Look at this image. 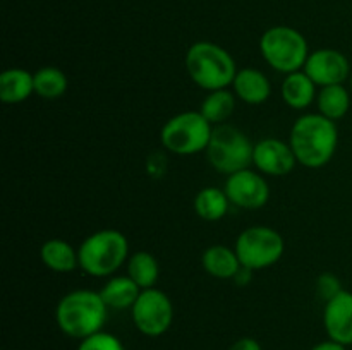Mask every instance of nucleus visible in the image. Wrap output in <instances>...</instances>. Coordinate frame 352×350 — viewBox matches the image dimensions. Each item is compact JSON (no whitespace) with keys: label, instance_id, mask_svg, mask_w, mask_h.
<instances>
[{"label":"nucleus","instance_id":"nucleus-1","mask_svg":"<svg viewBox=\"0 0 352 350\" xmlns=\"http://www.w3.org/2000/svg\"><path fill=\"white\" fill-rule=\"evenodd\" d=\"M289 144L298 163L306 168H322L332 161L339 146V129L333 120L316 113H305L292 124Z\"/></svg>","mask_w":352,"mask_h":350},{"label":"nucleus","instance_id":"nucleus-2","mask_svg":"<svg viewBox=\"0 0 352 350\" xmlns=\"http://www.w3.org/2000/svg\"><path fill=\"white\" fill-rule=\"evenodd\" d=\"M109 307L100 292L72 290L58 301L55 321L62 333L71 338L85 340L102 331Z\"/></svg>","mask_w":352,"mask_h":350},{"label":"nucleus","instance_id":"nucleus-3","mask_svg":"<svg viewBox=\"0 0 352 350\" xmlns=\"http://www.w3.org/2000/svg\"><path fill=\"white\" fill-rule=\"evenodd\" d=\"M186 71L196 86L217 91L232 86L239 69L223 47L212 41H196L186 54Z\"/></svg>","mask_w":352,"mask_h":350},{"label":"nucleus","instance_id":"nucleus-4","mask_svg":"<svg viewBox=\"0 0 352 350\" xmlns=\"http://www.w3.org/2000/svg\"><path fill=\"white\" fill-rule=\"evenodd\" d=\"M79 268L95 278L113 277L129 259V242L116 229L96 230L86 237L78 249Z\"/></svg>","mask_w":352,"mask_h":350},{"label":"nucleus","instance_id":"nucleus-5","mask_svg":"<svg viewBox=\"0 0 352 350\" xmlns=\"http://www.w3.org/2000/svg\"><path fill=\"white\" fill-rule=\"evenodd\" d=\"M260 51L265 62L280 74L302 71L311 54L306 38L291 26L268 27L260 38Z\"/></svg>","mask_w":352,"mask_h":350},{"label":"nucleus","instance_id":"nucleus-6","mask_svg":"<svg viewBox=\"0 0 352 350\" xmlns=\"http://www.w3.org/2000/svg\"><path fill=\"white\" fill-rule=\"evenodd\" d=\"M253 148L250 137L230 124L213 127L206 156L210 165L227 177L253 165Z\"/></svg>","mask_w":352,"mask_h":350},{"label":"nucleus","instance_id":"nucleus-7","mask_svg":"<svg viewBox=\"0 0 352 350\" xmlns=\"http://www.w3.org/2000/svg\"><path fill=\"white\" fill-rule=\"evenodd\" d=\"M213 126L198 112H181L170 117L160 130L162 146L174 154H189L206 151Z\"/></svg>","mask_w":352,"mask_h":350},{"label":"nucleus","instance_id":"nucleus-8","mask_svg":"<svg viewBox=\"0 0 352 350\" xmlns=\"http://www.w3.org/2000/svg\"><path fill=\"white\" fill-rule=\"evenodd\" d=\"M237 257L241 264L251 271L274 266L284 256V237L267 225H254L243 230L236 240Z\"/></svg>","mask_w":352,"mask_h":350},{"label":"nucleus","instance_id":"nucleus-9","mask_svg":"<svg viewBox=\"0 0 352 350\" xmlns=\"http://www.w3.org/2000/svg\"><path fill=\"white\" fill-rule=\"evenodd\" d=\"M134 326L146 336H160L174 321V305L168 295L158 288H144L131 307Z\"/></svg>","mask_w":352,"mask_h":350},{"label":"nucleus","instance_id":"nucleus-10","mask_svg":"<svg viewBox=\"0 0 352 350\" xmlns=\"http://www.w3.org/2000/svg\"><path fill=\"white\" fill-rule=\"evenodd\" d=\"M230 205L243 209H258L263 208L270 199V187L260 172L251 168L236 172L229 175L223 185Z\"/></svg>","mask_w":352,"mask_h":350},{"label":"nucleus","instance_id":"nucleus-11","mask_svg":"<svg viewBox=\"0 0 352 350\" xmlns=\"http://www.w3.org/2000/svg\"><path fill=\"white\" fill-rule=\"evenodd\" d=\"M302 71L318 88L344 84L352 74L349 58L336 48H320L311 51Z\"/></svg>","mask_w":352,"mask_h":350},{"label":"nucleus","instance_id":"nucleus-12","mask_svg":"<svg viewBox=\"0 0 352 350\" xmlns=\"http://www.w3.org/2000/svg\"><path fill=\"white\" fill-rule=\"evenodd\" d=\"M253 165L260 174L282 177L294 170L298 158L289 143L275 137H265L254 144Z\"/></svg>","mask_w":352,"mask_h":350},{"label":"nucleus","instance_id":"nucleus-13","mask_svg":"<svg viewBox=\"0 0 352 350\" xmlns=\"http://www.w3.org/2000/svg\"><path fill=\"white\" fill-rule=\"evenodd\" d=\"M323 326L330 340L352 345V292L342 290L325 302Z\"/></svg>","mask_w":352,"mask_h":350},{"label":"nucleus","instance_id":"nucleus-14","mask_svg":"<svg viewBox=\"0 0 352 350\" xmlns=\"http://www.w3.org/2000/svg\"><path fill=\"white\" fill-rule=\"evenodd\" d=\"M232 91L236 98L248 105H261L272 95V82L267 75L254 67L239 69L234 78Z\"/></svg>","mask_w":352,"mask_h":350},{"label":"nucleus","instance_id":"nucleus-15","mask_svg":"<svg viewBox=\"0 0 352 350\" xmlns=\"http://www.w3.org/2000/svg\"><path fill=\"white\" fill-rule=\"evenodd\" d=\"M201 266L210 277L219 278V280H234L243 264L237 257L236 249L223 244H213L206 247L203 253Z\"/></svg>","mask_w":352,"mask_h":350},{"label":"nucleus","instance_id":"nucleus-16","mask_svg":"<svg viewBox=\"0 0 352 350\" xmlns=\"http://www.w3.org/2000/svg\"><path fill=\"white\" fill-rule=\"evenodd\" d=\"M282 100L287 106L294 110H306L316 102L318 86L309 79L305 71H296L285 74L280 86Z\"/></svg>","mask_w":352,"mask_h":350},{"label":"nucleus","instance_id":"nucleus-17","mask_svg":"<svg viewBox=\"0 0 352 350\" xmlns=\"http://www.w3.org/2000/svg\"><path fill=\"white\" fill-rule=\"evenodd\" d=\"M140 294L141 288L129 275H113L100 290V295L109 309H131Z\"/></svg>","mask_w":352,"mask_h":350},{"label":"nucleus","instance_id":"nucleus-18","mask_svg":"<svg viewBox=\"0 0 352 350\" xmlns=\"http://www.w3.org/2000/svg\"><path fill=\"white\" fill-rule=\"evenodd\" d=\"M31 95H34V75L30 71L12 67L0 74V100L3 103L16 105Z\"/></svg>","mask_w":352,"mask_h":350},{"label":"nucleus","instance_id":"nucleus-19","mask_svg":"<svg viewBox=\"0 0 352 350\" xmlns=\"http://www.w3.org/2000/svg\"><path fill=\"white\" fill-rule=\"evenodd\" d=\"M41 263L55 273H71L79 268V254L67 240L48 239L40 249Z\"/></svg>","mask_w":352,"mask_h":350},{"label":"nucleus","instance_id":"nucleus-20","mask_svg":"<svg viewBox=\"0 0 352 350\" xmlns=\"http://www.w3.org/2000/svg\"><path fill=\"white\" fill-rule=\"evenodd\" d=\"M351 89H347L344 84H333L318 88L315 103L318 106L320 115L337 122L347 115L351 108Z\"/></svg>","mask_w":352,"mask_h":350},{"label":"nucleus","instance_id":"nucleus-21","mask_svg":"<svg viewBox=\"0 0 352 350\" xmlns=\"http://www.w3.org/2000/svg\"><path fill=\"white\" fill-rule=\"evenodd\" d=\"M192 206H195L196 215L201 220H205V222H219L229 211L230 201L223 189L210 185V187H203L201 191H198V194L195 196V201H192Z\"/></svg>","mask_w":352,"mask_h":350},{"label":"nucleus","instance_id":"nucleus-22","mask_svg":"<svg viewBox=\"0 0 352 350\" xmlns=\"http://www.w3.org/2000/svg\"><path fill=\"white\" fill-rule=\"evenodd\" d=\"M234 110H236V95L227 88L208 91V95L201 102V106H199V113L213 127L226 124L234 113Z\"/></svg>","mask_w":352,"mask_h":350},{"label":"nucleus","instance_id":"nucleus-23","mask_svg":"<svg viewBox=\"0 0 352 350\" xmlns=\"http://www.w3.org/2000/svg\"><path fill=\"white\" fill-rule=\"evenodd\" d=\"M127 275L136 281L141 290L144 288H153L160 277V266H158L157 257L148 250H138L131 254L126 263Z\"/></svg>","mask_w":352,"mask_h":350},{"label":"nucleus","instance_id":"nucleus-24","mask_svg":"<svg viewBox=\"0 0 352 350\" xmlns=\"http://www.w3.org/2000/svg\"><path fill=\"white\" fill-rule=\"evenodd\" d=\"M34 95L45 100H55L65 95L69 88V79L64 71L54 65H47L34 72Z\"/></svg>","mask_w":352,"mask_h":350},{"label":"nucleus","instance_id":"nucleus-25","mask_svg":"<svg viewBox=\"0 0 352 350\" xmlns=\"http://www.w3.org/2000/svg\"><path fill=\"white\" fill-rule=\"evenodd\" d=\"M78 350H126L122 342L116 335L107 331H98L88 338L81 340Z\"/></svg>","mask_w":352,"mask_h":350},{"label":"nucleus","instance_id":"nucleus-26","mask_svg":"<svg viewBox=\"0 0 352 350\" xmlns=\"http://www.w3.org/2000/svg\"><path fill=\"white\" fill-rule=\"evenodd\" d=\"M316 288H318V294L325 299V302L344 290L340 287V280L333 273L320 275L318 280H316Z\"/></svg>","mask_w":352,"mask_h":350},{"label":"nucleus","instance_id":"nucleus-27","mask_svg":"<svg viewBox=\"0 0 352 350\" xmlns=\"http://www.w3.org/2000/svg\"><path fill=\"white\" fill-rule=\"evenodd\" d=\"M229 350H263L260 343L254 338H239L237 342H234L232 345L229 347Z\"/></svg>","mask_w":352,"mask_h":350},{"label":"nucleus","instance_id":"nucleus-28","mask_svg":"<svg viewBox=\"0 0 352 350\" xmlns=\"http://www.w3.org/2000/svg\"><path fill=\"white\" fill-rule=\"evenodd\" d=\"M311 350H347V347L329 338L327 342H322V343H318V345L313 347Z\"/></svg>","mask_w":352,"mask_h":350},{"label":"nucleus","instance_id":"nucleus-29","mask_svg":"<svg viewBox=\"0 0 352 350\" xmlns=\"http://www.w3.org/2000/svg\"><path fill=\"white\" fill-rule=\"evenodd\" d=\"M351 95H352V74H351Z\"/></svg>","mask_w":352,"mask_h":350}]
</instances>
